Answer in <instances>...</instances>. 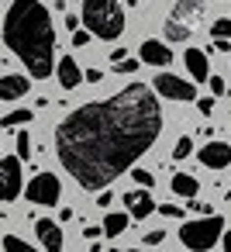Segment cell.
<instances>
[{
  "label": "cell",
  "mask_w": 231,
  "mask_h": 252,
  "mask_svg": "<svg viewBox=\"0 0 231 252\" xmlns=\"http://www.w3.org/2000/svg\"><path fill=\"white\" fill-rule=\"evenodd\" d=\"M159 97L145 83H128L107 100L76 107L56 128V152L83 190H104L128 173L159 138Z\"/></svg>",
  "instance_id": "obj_1"
},
{
  "label": "cell",
  "mask_w": 231,
  "mask_h": 252,
  "mask_svg": "<svg viewBox=\"0 0 231 252\" xmlns=\"http://www.w3.org/2000/svg\"><path fill=\"white\" fill-rule=\"evenodd\" d=\"M7 49L28 66V76L49 80L56 69V32L42 0H14L4 18Z\"/></svg>",
  "instance_id": "obj_2"
},
{
  "label": "cell",
  "mask_w": 231,
  "mask_h": 252,
  "mask_svg": "<svg viewBox=\"0 0 231 252\" xmlns=\"http://www.w3.org/2000/svg\"><path fill=\"white\" fill-rule=\"evenodd\" d=\"M83 25L90 35H97L104 42H117L124 35L121 0H83Z\"/></svg>",
  "instance_id": "obj_3"
},
{
  "label": "cell",
  "mask_w": 231,
  "mask_h": 252,
  "mask_svg": "<svg viewBox=\"0 0 231 252\" xmlns=\"http://www.w3.org/2000/svg\"><path fill=\"white\" fill-rule=\"evenodd\" d=\"M200 18H203V0H176L173 14L162 25L166 42H186L193 35V28L200 25Z\"/></svg>",
  "instance_id": "obj_4"
},
{
  "label": "cell",
  "mask_w": 231,
  "mask_h": 252,
  "mask_svg": "<svg viewBox=\"0 0 231 252\" xmlns=\"http://www.w3.org/2000/svg\"><path fill=\"white\" fill-rule=\"evenodd\" d=\"M221 228H224V221H221L217 214H203V218L186 221V224L179 228V242H183L186 249H193V252H207V249L217 245Z\"/></svg>",
  "instance_id": "obj_5"
},
{
  "label": "cell",
  "mask_w": 231,
  "mask_h": 252,
  "mask_svg": "<svg viewBox=\"0 0 231 252\" xmlns=\"http://www.w3.org/2000/svg\"><path fill=\"white\" fill-rule=\"evenodd\" d=\"M28 200L31 204H45V207H56L59 204V197H62V183H59V176L56 173H38L31 183H28Z\"/></svg>",
  "instance_id": "obj_6"
},
{
  "label": "cell",
  "mask_w": 231,
  "mask_h": 252,
  "mask_svg": "<svg viewBox=\"0 0 231 252\" xmlns=\"http://www.w3.org/2000/svg\"><path fill=\"white\" fill-rule=\"evenodd\" d=\"M152 90L162 94L166 100H197L193 83H186V80H179V76H173V73H159V76L152 80Z\"/></svg>",
  "instance_id": "obj_7"
},
{
  "label": "cell",
  "mask_w": 231,
  "mask_h": 252,
  "mask_svg": "<svg viewBox=\"0 0 231 252\" xmlns=\"http://www.w3.org/2000/svg\"><path fill=\"white\" fill-rule=\"evenodd\" d=\"M21 193V159L4 156L0 159V200H14Z\"/></svg>",
  "instance_id": "obj_8"
},
{
  "label": "cell",
  "mask_w": 231,
  "mask_h": 252,
  "mask_svg": "<svg viewBox=\"0 0 231 252\" xmlns=\"http://www.w3.org/2000/svg\"><path fill=\"white\" fill-rule=\"evenodd\" d=\"M197 159H200V166H207V169H224V166L231 162V145H228V142H207V145H200Z\"/></svg>",
  "instance_id": "obj_9"
},
{
  "label": "cell",
  "mask_w": 231,
  "mask_h": 252,
  "mask_svg": "<svg viewBox=\"0 0 231 252\" xmlns=\"http://www.w3.org/2000/svg\"><path fill=\"white\" fill-rule=\"evenodd\" d=\"M124 204H128V214L131 218H148L152 211H155V200H152V193H148V187H142V190H131V193H124L121 197Z\"/></svg>",
  "instance_id": "obj_10"
},
{
  "label": "cell",
  "mask_w": 231,
  "mask_h": 252,
  "mask_svg": "<svg viewBox=\"0 0 231 252\" xmlns=\"http://www.w3.org/2000/svg\"><path fill=\"white\" fill-rule=\"evenodd\" d=\"M138 59H142V63H148V66H169V63H173V52H169V45H166V42L148 38V42H142Z\"/></svg>",
  "instance_id": "obj_11"
},
{
  "label": "cell",
  "mask_w": 231,
  "mask_h": 252,
  "mask_svg": "<svg viewBox=\"0 0 231 252\" xmlns=\"http://www.w3.org/2000/svg\"><path fill=\"white\" fill-rule=\"evenodd\" d=\"M35 231H38V238H42V249H45V252H62V228H59L56 221L42 218V221H35Z\"/></svg>",
  "instance_id": "obj_12"
},
{
  "label": "cell",
  "mask_w": 231,
  "mask_h": 252,
  "mask_svg": "<svg viewBox=\"0 0 231 252\" xmlns=\"http://www.w3.org/2000/svg\"><path fill=\"white\" fill-rule=\"evenodd\" d=\"M183 63H186V69H190L193 83H203V80L210 76V66H207V52H203V49H186Z\"/></svg>",
  "instance_id": "obj_13"
},
{
  "label": "cell",
  "mask_w": 231,
  "mask_h": 252,
  "mask_svg": "<svg viewBox=\"0 0 231 252\" xmlns=\"http://www.w3.org/2000/svg\"><path fill=\"white\" fill-rule=\"evenodd\" d=\"M56 76H59V83H62L66 90H73V87H80V83H83V73H80V66H76V59H73V56H62V59H59Z\"/></svg>",
  "instance_id": "obj_14"
},
{
  "label": "cell",
  "mask_w": 231,
  "mask_h": 252,
  "mask_svg": "<svg viewBox=\"0 0 231 252\" xmlns=\"http://www.w3.org/2000/svg\"><path fill=\"white\" fill-rule=\"evenodd\" d=\"M28 94V76H0V100H18Z\"/></svg>",
  "instance_id": "obj_15"
},
{
  "label": "cell",
  "mask_w": 231,
  "mask_h": 252,
  "mask_svg": "<svg viewBox=\"0 0 231 252\" xmlns=\"http://www.w3.org/2000/svg\"><path fill=\"white\" fill-rule=\"evenodd\" d=\"M173 193H176V197H197V193H200L197 176H190V173H176V176H173Z\"/></svg>",
  "instance_id": "obj_16"
},
{
  "label": "cell",
  "mask_w": 231,
  "mask_h": 252,
  "mask_svg": "<svg viewBox=\"0 0 231 252\" xmlns=\"http://www.w3.org/2000/svg\"><path fill=\"white\" fill-rule=\"evenodd\" d=\"M128 221H131V214L111 211V214L104 218V224H100V228H104V235H107V238H117L121 231H128Z\"/></svg>",
  "instance_id": "obj_17"
},
{
  "label": "cell",
  "mask_w": 231,
  "mask_h": 252,
  "mask_svg": "<svg viewBox=\"0 0 231 252\" xmlns=\"http://www.w3.org/2000/svg\"><path fill=\"white\" fill-rule=\"evenodd\" d=\"M35 114L31 111H25V107H18V111H11L7 118H0V128H21V125H28Z\"/></svg>",
  "instance_id": "obj_18"
},
{
  "label": "cell",
  "mask_w": 231,
  "mask_h": 252,
  "mask_svg": "<svg viewBox=\"0 0 231 252\" xmlns=\"http://www.w3.org/2000/svg\"><path fill=\"white\" fill-rule=\"evenodd\" d=\"M4 252H38V249L28 245V242L18 238V235H7V238H4Z\"/></svg>",
  "instance_id": "obj_19"
},
{
  "label": "cell",
  "mask_w": 231,
  "mask_h": 252,
  "mask_svg": "<svg viewBox=\"0 0 231 252\" xmlns=\"http://www.w3.org/2000/svg\"><path fill=\"white\" fill-rule=\"evenodd\" d=\"M190 152H193V138H190V135L176 138V145H173V159H186Z\"/></svg>",
  "instance_id": "obj_20"
},
{
  "label": "cell",
  "mask_w": 231,
  "mask_h": 252,
  "mask_svg": "<svg viewBox=\"0 0 231 252\" xmlns=\"http://www.w3.org/2000/svg\"><path fill=\"white\" fill-rule=\"evenodd\" d=\"M210 35H214V38H231V18H217V21L210 25Z\"/></svg>",
  "instance_id": "obj_21"
},
{
  "label": "cell",
  "mask_w": 231,
  "mask_h": 252,
  "mask_svg": "<svg viewBox=\"0 0 231 252\" xmlns=\"http://www.w3.org/2000/svg\"><path fill=\"white\" fill-rule=\"evenodd\" d=\"M14 145H18V159H28V156H31V138H28V131H18Z\"/></svg>",
  "instance_id": "obj_22"
},
{
  "label": "cell",
  "mask_w": 231,
  "mask_h": 252,
  "mask_svg": "<svg viewBox=\"0 0 231 252\" xmlns=\"http://www.w3.org/2000/svg\"><path fill=\"white\" fill-rule=\"evenodd\" d=\"M131 180H135L138 187H152V183H155V176H152L148 169H142V166H138V169H131Z\"/></svg>",
  "instance_id": "obj_23"
},
{
  "label": "cell",
  "mask_w": 231,
  "mask_h": 252,
  "mask_svg": "<svg viewBox=\"0 0 231 252\" xmlns=\"http://www.w3.org/2000/svg\"><path fill=\"white\" fill-rule=\"evenodd\" d=\"M90 38H93V35H90V32H87V28H83V32H80V28H76V32H73V45H76V49H83V45H87V42H90Z\"/></svg>",
  "instance_id": "obj_24"
},
{
  "label": "cell",
  "mask_w": 231,
  "mask_h": 252,
  "mask_svg": "<svg viewBox=\"0 0 231 252\" xmlns=\"http://www.w3.org/2000/svg\"><path fill=\"white\" fill-rule=\"evenodd\" d=\"M159 211H162V218H183V207H176V204H159Z\"/></svg>",
  "instance_id": "obj_25"
},
{
  "label": "cell",
  "mask_w": 231,
  "mask_h": 252,
  "mask_svg": "<svg viewBox=\"0 0 231 252\" xmlns=\"http://www.w3.org/2000/svg\"><path fill=\"white\" fill-rule=\"evenodd\" d=\"M135 69H138V59H128V56H124V59L117 63V73H135Z\"/></svg>",
  "instance_id": "obj_26"
},
{
  "label": "cell",
  "mask_w": 231,
  "mask_h": 252,
  "mask_svg": "<svg viewBox=\"0 0 231 252\" xmlns=\"http://www.w3.org/2000/svg\"><path fill=\"white\" fill-rule=\"evenodd\" d=\"M207 83H210V90H214V97H221V94H224V90H228V87H224V80H221V76H207Z\"/></svg>",
  "instance_id": "obj_27"
},
{
  "label": "cell",
  "mask_w": 231,
  "mask_h": 252,
  "mask_svg": "<svg viewBox=\"0 0 231 252\" xmlns=\"http://www.w3.org/2000/svg\"><path fill=\"white\" fill-rule=\"evenodd\" d=\"M190 211H197V214H210V204H207V200H193V197H190Z\"/></svg>",
  "instance_id": "obj_28"
},
{
  "label": "cell",
  "mask_w": 231,
  "mask_h": 252,
  "mask_svg": "<svg viewBox=\"0 0 231 252\" xmlns=\"http://www.w3.org/2000/svg\"><path fill=\"white\" fill-rule=\"evenodd\" d=\"M162 238H166V231H162V228H155V231H148V235H145V245H159Z\"/></svg>",
  "instance_id": "obj_29"
},
{
  "label": "cell",
  "mask_w": 231,
  "mask_h": 252,
  "mask_svg": "<svg viewBox=\"0 0 231 252\" xmlns=\"http://www.w3.org/2000/svg\"><path fill=\"white\" fill-rule=\"evenodd\" d=\"M197 107H200V114H210V111H214V97H200Z\"/></svg>",
  "instance_id": "obj_30"
},
{
  "label": "cell",
  "mask_w": 231,
  "mask_h": 252,
  "mask_svg": "<svg viewBox=\"0 0 231 252\" xmlns=\"http://www.w3.org/2000/svg\"><path fill=\"white\" fill-rule=\"evenodd\" d=\"M83 76H87V83H100V80H104V73H100V69H87Z\"/></svg>",
  "instance_id": "obj_31"
},
{
  "label": "cell",
  "mask_w": 231,
  "mask_h": 252,
  "mask_svg": "<svg viewBox=\"0 0 231 252\" xmlns=\"http://www.w3.org/2000/svg\"><path fill=\"white\" fill-rule=\"evenodd\" d=\"M97 193H100L97 204H100V207H111V193H107V190H97Z\"/></svg>",
  "instance_id": "obj_32"
},
{
  "label": "cell",
  "mask_w": 231,
  "mask_h": 252,
  "mask_svg": "<svg viewBox=\"0 0 231 252\" xmlns=\"http://www.w3.org/2000/svg\"><path fill=\"white\" fill-rule=\"evenodd\" d=\"M221 245H224V252H231V228L221 231Z\"/></svg>",
  "instance_id": "obj_33"
},
{
  "label": "cell",
  "mask_w": 231,
  "mask_h": 252,
  "mask_svg": "<svg viewBox=\"0 0 231 252\" xmlns=\"http://www.w3.org/2000/svg\"><path fill=\"white\" fill-rule=\"evenodd\" d=\"M66 28H69V32H76V28H80V18H76V14H69V18H66Z\"/></svg>",
  "instance_id": "obj_34"
},
{
  "label": "cell",
  "mask_w": 231,
  "mask_h": 252,
  "mask_svg": "<svg viewBox=\"0 0 231 252\" xmlns=\"http://www.w3.org/2000/svg\"><path fill=\"white\" fill-rule=\"evenodd\" d=\"M100 231H104V228H83V238H90V242H93Z\"/></svg>",
  "instance_id": "obj_35"
},
{
  "label": "cell",
  "mask_w": 231,
  "mask_h": 252,
  "mask_svg": "<svg viewBox=\"0 0 231 252\" xmlns=\"http://www.w3.org/2000/svg\"><path fill=\"white\" fill-rule=\"evenodd\" d=\"M111 252H142V249H111Z\"/></svg>",
  "instance_id": "obj_36"
}]
</instances>
